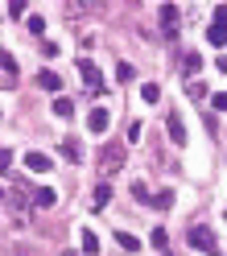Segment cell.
<instances>
[{
    "instance_id": "obj_1",
    "label": "cell",
    "mask_w": 227,
    "mask_h": 256,
    "mask_svg": "<svg viewBox=\"0 0 227 256\" xmlns=\"http://www.w3.org/2000/svg\"><path fill=\"white\" fill-rule=\"evenodd\" d=\"M124 162H128V153L120 149V145H104V153H100V162H95V170L104 174H116V170H124Z\"/></svg>"
},
{
    "instance_id": "obj_2",
    "label": "cell",
    "mask_w": 227,
    "mask_h": 256,
    "mask_svg": "<svg viewBox=\"0 0 227 256\" xmlns=\"http://www.w3.org/2000/svg\"><path fill=\"white\" fill-rule=\"evenodd\" d=\"M206 42L215 46V50H223V46H227V4L215 8V17H210V29H206Z\"/></svg>"
},
{
    "instance_id": "obj_3",
    "label": "cell",
    "mask_w": 227,
    "mask_h": 256,
    "mask_svg": "<svg viewBox=\"0 0 227 256\" xmlns=\"http://www.w3.org/2000/svg\"><path fill=\"white\" fill-rule=\"evenodd\" d=\"M190 248H198V252H206V256H219V240H215V232L210 228H190Z\"/></svg>"
},
{
    "instance_id": "obj_4",
    "label": "cell",
    "mask_w": 227,
    "mask_h": 256,
    "mask_svg": "<svg viewBox=\"0 0 227 256\" xmlns=\"http://www.w3.org/2000/svg\"><path fill=\"white\" fill-rule=\"evenodd\" d=\"M157 17H161V34H166V38H178V25H182V8H178V4H161V8H157Z\"/></svg>"
},
{
    "instance_id": "obj_5",
    "label": "cell",
    "mask_w": 227,
    "mask_h": 256,
    "mask_svg": "<svg viewBox=\"0 0 227 256\" xmlns=\"http://www.w3.org/2000/svg\"><path fill=\"white\" fill-rule=\"evenodd\" d=\"M17 74H21L17 58H12L8 50H0V87H12V83H17Z\"/></svg>"
},
{
    "instance_id": "obj_6",
    "label": "cell",
    "mask_w": 227,
    "mask_h": 256,
    "mask_svg": "<svg viewBox=\"0 0 227 256\" xmlns=\"http://www.w3.org/2000/svg\"><path fill=\"white\" fill-rule=\"evenodd\" d=\"M78 78H83V87L87 91H104V78H100V70H95V62H78Z\"/></svg>"
},
{
    "instance_id": "obj_7",
    "label": "cell",
    "mask_w": 227,
    "mask_h": 256,
    "mask_svg": "<svg viewBox=\"0 0 227 256\" xmlns=\"http://www.w3.org/2000/svg\"><path fill=\"white\" fill-rule=\"evenodd\" d=\"M166 128H170V140H174V145H186V120H182V112H170V116H166Z\"/></svg>"
},
{
    "instance_id": "obj_8",
    "label": "cell",
    "mask_w": 227,
    "mask_h": 256,
    "mask_svg": "<svg viewBox=\"0 0 227 256\" xmlns=\"http://www.w3.org/2000/svg\"><path fill=\"white\" fill-rule=\"evenodd\" d=\"M108 124H112V112H108V108H91V112H87V128H91L95 136L108 132Z\"/></svg>"
},
{
    "instance_id": "obj_9",
    "label": "cell",
    "mask_w": 227,
    "mask_h": 256,
    "mask_svg": "<svg viewBox=\"0 0 227 256\" xmlns=\"http://www.w3.org/2000/svg\"><path fill=\"white\" fill-rule=\"evenodd\" d=\"M25 170H34V174H50V170H54V162H50L46 153L29 149V153H25Z\"/></svg>"
},
{
    "instance_id": "obj_10",
    "label": "cell",
    "mask_w": 227,
    "mask_h": 256,
    "mask_svg": "<svg viewBox=\"0 0 227 256\" xmlns=\"http://www.w3.org/2000/svg\"><path fill=\"white\" fill-rule=\"evenodd\" d=\"M108 202H112V182H100L91 194V211H108Z\"/></svg>"
},
{
    "instance_id": "obj_11",
    "label": "cell",
    "mask_w": 227,
    "mask_h": 256,
    "mask_svg": "<svg viewBox=\"0 0 227 256\" xmlns=\"http://www.w3.org/2000/svg\"><path fill=\"white\" fill-rule=\"evenodd\" d=\"M34 202H38V206H58V190H54V186H38V190H34Z\"/></svg>"
},
{
    "instance_id": "obj_12",
    "label": "cell",
    "mask_w": 227,
    "mask_h": 256,
    "mask_svg": "<svg viewBox=\"0 0 227 256\" xmlns=\"http://www.w3.org/2000/svg\"><path fill=\"white\" fill-rule=\"evenodd\" d=\"M38 87H46V91H62V74L42 70V74H38Z\"/></svg>"
},
{
    "instance_id": "obj_13",
    "label": "cell",
    "mask_w": 227,
    "mask_h": 256,
    "mask_svg": "<svg viewBox=\"0 0 227 256\" xmlns=\"http://www.w3.org/2000/svg\"><path fill=\"white\" fill-rule=\"evenodd\" d=\"M54 116H58V120H70V116H74V104L66 100V95H58V100H54Z\"/></svg>"
},
{
    "instance_id": "obj_14",
    "label": "cell",
    "mask_w": 227,
    "mask_h": 256,
    "mask_svg": "<svg viewBox=\"0 0 227 256\" xmlns=\"http://www.w3.org/2000/svg\"><path fill=\"white\" fill-rule=\"evenodd\" d=\"M62 153H66L70 162H83V149H78V140H74V136H66V140H62Z\"/></svg>"
},
{
    "instance_id": "obj_15",
    "label": "cell",
    "mask_w": 227,
    "mask_h": 256,
    "mask_svg": "<svg viewBox=\"0 0 227 256\" xmlns=\"http://www.w3.org/2000/svg\"><path fill=\"white\" fill-rule=\"evenodd\" d=\"M83 252L87 256H100V236H95V232H83Z\"/></svg>"
},
{
    "instance_id": "obj_16",
    "label": "cell",
    "mask_w": 227,
    "mask_h": 256,
    "mask_svg": "<svg viewBox=\"0 0 227 256\" xmlns=\"http://www.w3.org/2000/svg\"><path fill=\"white\" fill-rule=\"evenodd\" d=\"M140 100H144V104H157V100H161V87H157V83H144V87H140Z\"/></svg>"
},
{
    "instance_id": "obj_17",
    "label": "cell",
    "mask_w": 227,
    "mask_h": 256,
    "mask_svg": "<svg viewBox=\"0 0 227 256\" xmlns=\"http://www.w3.org/2000/svg\"><path fill=\"white\" fill-rule=\"evenodd\" d=\"M116 240H120V248H124V252H140V240H136V236H128V232H120Z\"/></svg>"
},
{
    "instance_id": "obj_18",
    "label": "cell",
    "mask_w": 227,
    "mask_h": 256,
    "mask_svg": "<svg viewBox=\"0 0 227 256\" xmlns=\"http://www.w3.org/2000/svg\"><path fill=\"white\" fill-rule=\"evenodd\" d=\"M157 211H170V206H174V190H157Z\"/></svg>"
},
{
    "instance_id": "obj_19",
    "label": "cell",
    "mask_w": 227,
    "mask_h": 256,
    "mask_svg": "<svg viewBox=\"0 0 227 256\" xmlns=\"http://www.w3.org/2000/svg\"><path fill=\"white\" fill-rule=\"evenodd\" d=\"M25 25H29V34H34V38H42V34H46V17H38V12H34V17H29Z\"/></svg>"
},
{
    "instance_id": "obj_20",
    "label": "cell",
    "mask_w": 227,
    "mask_h": 256,
    "mask_svg": "<svg viewBox=\"0 0 227 256\" xmlns=\"http://www.w3.org/2000/svg\"><path fill=\"white\" fill-rule=\"evenodd\" d=\"M198 66H202V58H198V54H194V50H190V54L182 58V70H190V74H194V70H198Z\"/></svg>"
},
{
    "instance_id": "obj_21",
    "label": "cell",
    "mask_w": 227,
    "mask_h": 256,
    "mask_svg": "<svg viewBox=\"0 0 227 256\" xmlns=\"http://www.w3.org/2000/svg\"><path fill=\"white\" fill-rule=\"evenodd\" d=\"M149 240H153V248H157V252H166V248H170V236H166V232H161V228H157V232H153Z\"/></svg>"
},
{
    "instance_id": "obj_22",
    "label": "cell",
    "mask_w": 227,
    "mask_h": 256,
    "mask_svg": "<svg viewBox=\"0 0 227 256\" xmlns=\"http://www.w3.org/2000/svg\"><path fill=\"white\" fill-rule=\"evenodd\" d=\"M116 78H120V83H128V78H136V70L128 66V62H120V66H116Z\"/></svg>"
},
{
    "instance_id": "obj_23",
    "label": "cell",
    "mask_w": 227,
    "mask_h": 256,
    "mask_svg": "<svg viewBox=\"0 0 227 256\" xmlns=\"http://www.w3.org/2000/svg\"><path fill=\"white\" fill-rule=\"evenodd\" d=\"M25 8H29L25 0H12V4H8V17H17V21H21V17H25Z\"/></svg>"
},
{
    "instance_id": "obj_24",
    "label": "cell",
    "mask_w": 227,
    "mask_h": 256,
    "mask_svg": "<svg viewBox=\"0 0 227 256\" xmlns=\"http://www.w3.org/2000/svg\"><path fill=\"white\" fill-rule=\"evenodd\" d=\"M210 108H219V112H227V91H219V95H210Z\"/></svg>"
},
{
    "instance_id": "obj_25",
    "label": "cell",
    "mask_w": 227,
    "mask_h": 256,
    "mask_svg": "<svg viewBox=\"0 0 227 256\" xmlns=\"http://www.w3.org/2000/svg\"><path fill=\"white\" fill-rule=\"evenodd\" d=\"M8 166H12V153H8V149H0V174H8Z\"/></svg>"
},
{
    "instance_id": "obj_26",
    "label": "cell",
    "mask_w": 227,
    "mask_h": 256,
    "mask_svg": "<svg viewBox=\"0 0 227 256\" xmlns=\"http://www.w3.org/2000/svg\"><path fill=\"white\" fill-rule=\"evenodd\" d=\"M132 194H136L140 202H149V186H144V182H136V186H132Z\"/></svg>"
},
{
    "instance_id": "obj_27",
    "label": "cell",
    "mask_w": 227,
    "mask_h": 256,
    "mask_svg": "<svg viewBox=\"0 0 227 256\" xmlns=\"http://www.w3.org/2000/svg\"><path fill=\"white\" fill-rule=\"evenodd\" d=\"M58 256H78V252H58Z\"/></svg>"
},
{
    "instance_id": "obj_28",
    "label": "cell",
    "mask_w": 227,
    "mask_h": 256,
    "mask_svg": "<svg viewBox=\"0 0 227 256\" xmlns=\"http://www.w3.org/2000/svg\"><path fill=\"white\" fill-rule=\"evenodd\" d=\"M0 198H4V190H0Z\"/></svg>"
}]
</instances>
